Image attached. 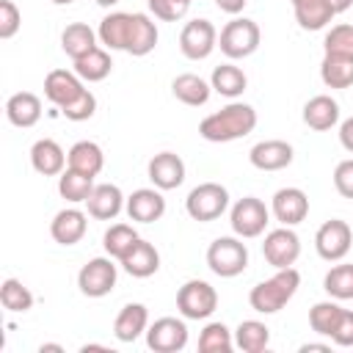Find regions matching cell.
<instances>
[{"instance_id":"obj_41","label":"cell","mask_w":353,"mask_h":353,"mask_svg":"<svg viewBox=\"0 0 353 353\" xmlns=\"http://www.w3.org/2000/svg\"><path fill=\"white\" fill-rule=\"evenodd\" d=\"M323 47L334 55H353V25H334L325 33Z\"/></svg>"},{"instance_id":"obj_40","label":"cell","mask_w":353,"mask_h":353,"mask_svg":"<svg viewBox=\"0 0 353 353\" xmlns=\"http://www.w3.org/2000/svg\"><path fill=\"white\" fill-rule=\"evenodd\" d=\"M0 301L8 312H30L33 309V292L19 279H6L0 287Z\"/></svg>"},{"instance_id":"obj_12","label":"cell","mask_w":353,"mask_h":353,"mask_svg":"<svg viewBox=\"0 0 353 353\" xmlns=\"http://www.w3.org/2000/svg\"><path fill=\"white\" fill-rule=\"evenodd\" d=\"M146 345L154 353H179L188 345V325L179 317H160L146 328Z\"/></svg>"},{"instance_id":"obj_51","label":"cell","mask_w":353,"mask_h":353,"mask_svg":"<svg viewBox=\"0 0 353 353\" xmlns=\"http://www.w3.org/2000/svg\"><path fill=\"white\" fill-rule=\"evenodd\" d=\"M94 3H97V6H102V8H110V6H116L119 0H94Z\"/></svg>"},{"instance_id":"obj_10","label":"cell","mask_w":353,"mask_h":353,"mask_svg":"<svg viewBox=\"0 0 353 353\" xmlns=\"http://www.w3.org/2000/svg\"><path fill=\"white\" fill-rule=\"evenodd\" d=\"M218 47V30L210 19H190L179 33V50L190 61H204Z\"/></svg>"},{"instance_id":"obj_11","label":"cell","mask_w":353,"mask_h":353,"mask_svg":"<svg viewBox=\"0 0 353 353\" xmlns=\"http://www.w3.org/2000/svg\"><path fill=\"white\" fill-rule=\"evenodd\" d=\"M262 254L268 259V265H273L276 270L281 268H292L301 256V237L292 232V226H281L265 234L262 243Z\"/></svg>"},{"instance_id":"obj_24","label":"cell","mask_w":353,"mask_h":353,"mask_svg":"<svg viewBox=\"0 0 353 353\" xmlns=\"http://www.w3.org/2000/svg\"><path fill=\"white\" fill-rule=\"evenodd\" d=\"M6 116H8V121L14 127L28 130L41 119V99L36 94H30V91H17L6 102Z\"/></svg>"},{"instance_id":"obj_33","label":"cell","mask_w":353,"mask_h":353,"mask_svg":"<svg viewBox=\"0 0 353 353\" xmlns=\"http://www.w3.org/2000/svg\"><path fill=\"white\" fill-rule=\"evenodd\" d=\"M110 69H113V61H110L108 50H102V47H94L91 52H85L83 58L74 61V72H77L80 80H85V83H99V80H105V77L110 74Z\"/></svg>"},{"instance_id":"obj_19","label":"cell","mask_w":353,"mask_h":353,"mask_svg":"<svg viewBox=\"0 0 353 353\" xmlns=\"http://www.w3.org/2000/svg\"><path fill=\"white\" fill-rule=\"evenodd\" d=\"M124 196L119 190V185H110V182H102V185H94L91 196L85 199V207H88V215L97 218V221H113L121 210H124Z\"/></svg>"},{"instance_id":"obj_39","label":"cell","mask_w":353,"mask_h":353,"mask_svg":"<svg viewBox=\"0 0 353 353\" xmlns=\"http://www.w3.org/2000/svg\"><path fill=\"white\" fill-rule=\"evenodd\" d=\"M234 347V336L223 323H207L199 334V350L201 353H229Z\"/></svg>"},{"instance_id":"obj_42","label":"cell","mask_w":353,"mask_h":353,"mask_svg":"<svg viewBox=\"0 0 353 353\" xmlns=\"http://www.w3.org/2000/svg\"><path fill=\"white\" fill-rule=\"evenodd\" d=\"M146 3H149V11L163 22H176L190 8V0H146Z\"/></svg>"},{"instance_id":"obj_25","label":"cell","mask_w":353,"mask_h":353,"mask_svg":"<svg viewBox=\"0 0 353 353\" xmlns=\"http://www.w3.org/2000/svg\"><path fill=\"white\" fill-rule=\"evenodd\" d=\"M339 121V105L334 97L328 94H317L312 97L306 105H303V124L317 130V132H325L331 130L334 124Z\"/></svg>"},{"instance_id":"obj_29","label":"cell","mask_w":353,"mask_h":353,"mask_svg":"<svg viewBox=\"0 0 353 353\" xmlns=\"http://www.w3.org/2000/svg\"><path fill=\"white\" fill-rule=\"evenodd\" d=\"M320 80L328 88H350L353 85V55L325 52L320 63Z\"/></svg>"},{"instance_id":"obj_37","label":"cell","mask_w":353,"mask_h":353,"mask_svg":"<svg viewBox=\"0 0 353 353\" xmlns=\"http://www.w3.org/2000/svg\"><path fill=\"white\" fill-rule=\"evenodd\" d=\"M339 317H342V306L334 303V301H320V303H314L309 309V325L320 336H331L336 323H339Z\"/></svg>"},{"instance_id":"obj_49","label":"cell","mask_w":353,"mask_h":353,"mask_svg":"<svg viewBox=\"0 0 353 353\" xmlns=\"http://www.w3.org/2000/svg\"><path fill=\"white\" fill-rule=\"evenodd\" d=\"M331 3V8L336 11V14H342V11H347L350 6H353V0H328Z\"/></svg>"},{"instance_id":"obj_23","label":"cell","mask_w":353,"mask_h":353,"mask_svg":"<svg viewBox=\"0 0 353 353\" xmlns=\"http://www.w3.org/2000/svg\"><path fill=\"white\" fill-rule=\"evenodd\" d=\"M149 328V312L143 303H127L113 320V334L119 342H135Z\"/></svg>"},{"instance_id":"obj_27","label":"cell","mask_w":353,"mask_h":353,"mask_svg":"<svg viewBox=\"0 0 353 353\" xmlns=\"http://www.w3.org/2000/svg\"><path fill=\"white\" fill-rule=\"evenodd\" d=\"M290 3H292L298 25L303 30H323L336 17V11L331 8L328 0H290Z\"/></svg>"},{"instance_id":"obj_1","label":"cell","mask_w":353,"mask_h":353,"mask_svg":"<svg viewBox=\"0 0 353 353\" xmlns=\"http://www.w3.org/2000/svg\"><path fill=\"white\" fill-rule=\"evenodd\" d=\"M256 127V110L245 102H229L218 113H210L199 124V135L210 143H229L237 138H245Z\"/></svg>"},{"instance_id":"obj_15","label":"cell","mask_w":353,"mask_h":353,"mask_svg":"<svg viewBox=\"0 0 353 353\" xmlns=\"http://www.w3.org/2000/svg\"><path fill=\"white\" fill-rule=\"evenodd\" d=\"M124 210H127L130 221L154 223L165 212V199H163L160 188H138V190H132V196H127Z\"/></svg>"},{"instance_id":"obj_16","label":"cell","mask_w":353,"mask_h":353,"mask_svg":"<svg viewBox=\"0 0 353 353\" xmlns=\"http://www.w3.org/2000/svg\"><path fill=\"white\" fill-rule=\"evenodd\" d=\"M146 174H149V179H152L154 188H160V190H174V188H179V185L185 182V163H182V157L174 154V152H160V154H154V157L149 160Z\"/></svg>"},{"instance_id":"obj_47","label":"cell","mask_w":353,"mask_h":353,"mask_svg":"<svg viewBox=\"0 0 353 353\" xmlns=\"http://www.w3.org/2000/svg\"><path fill=\"white\" fill-rule=\"evenodd\" d=\"M339 143L353 154V116L339 124Z\"/></svg>"},{"instance_id":"obj_20","label":"cell","mask_w":353,"mask_h":353,"mask_svg":"<svg viewBox=\"0 0 353 353\" xmlns=\"http://www.w3.org/2000/svg\"><path fill=\"white\" fill-rule=\"evenodd\" d=\"M85 229H88V218H85V212L77 210V207H66V210L55 212V218H52V223H50V234H52V240L61 243V245H74V243H80L83 234H85Z\"/></svg>"},{"instance_id":"obj_9","label":"cell","mask_w":353,"mask_h":353,"mask_svg":"<svg viewBox=\"0 0 353 353\" xmlns=\"http://www.w3.org/2000/svg\"><path fill=\"white\" fill-rule=\"evenodd\" d=\"M350 245H353V232H350L347 221H339V218L325 221L314 234V248H317L320 259H325V262L345 259Z\"/></svg>"},{"instance_id":"obj_18","label":"cell","mask_w":353,"mask_h":353,"mask_svg":"<svg viewBox=\"0 0 353 353\" xmlns=\"http://www.w3.org/2000/svg\"><path fill=\"white\" fill-rule=\"evenodd\" d=\"M66 152L61 149L58 141L52 138H39L33 146H30V165L33 171H39L41 176H61L63 168H66Z\"/></svg>"},{"instance_id":"obj_7","label":"cell","mask_w":353,"mask_h":353,"mask_svg":"<svg viewBox=\"0 0 353 353\" xmlns=\"http://www.w3.org/2000/svg\"><path fill=\"white\" fill-rule=\"evenodd\" d=\"M270 221V210L265 207L262 199L256 196H243L240 201H234L232 212H229V223H232V232L243 240H251V237H259L265 232Z\"/></svg>"},{"instance_id":"obj_22","label":"cell","mask_w":353,"mask_h":353,"mask_svg":"<svg viewBox=\"0 0 353 353\" xmlns=\"http://www.w3.org/2000/svg\"><path fill=\"white\" fill-rule=\"evenodd\" d=\"M119 262H121V268H124L130 276H135V279H149V276H154L157 268H160V254H157V248H154L149 240H138Z\"/></svg>"},{"instance_id":"obj_6","label":"cell","mask_w":353,"mask_h":353,"mask_svg":"<svg viewBox=\"0 0 353 353\" xmlns=\"http://www.w3.org/2000/svg\"><path fill=\"white\" fill-rule=\"evenodd\" d=\"M176 309L185 320H207L218 309V292L204 279H190L176 292Z\"/></svg>"},{"instance_id":"obj_28","label":"cell","mask_w":353,"mask_h":353,"mask_svg":"<svg viewBox=\"0 0 353 353\" xmlns=\"http://www.w3.org/2000/svg\"><path fill=\"white\" fill-rule=\"evenodd\" d=\"M66 160H69V168H74L80 174H88V176H97L102 171V165H105L102 146L94 143V141H77L66 152Z\"/></svg>"},{"instance_id":"obj_21","label":"cell","mask_w":353,"mask_h":353,"mask_svg":"<svg viewBox=\"0 0 353 353\" xmlns=\"http://www.w3.org/2000/svg\"><path fill=\"white\" fill-rule=\"evenodd\" d=\"M132 22H135V14H127V11H113L108 14L102 22H99V41L108 47V50H124L130 47V36H132Z\"/></svg>"},{"instance_id":"obj_45","label":"cell","mask_w":353,"mask_h":353,"mask_svg":"<svg viewBox=\"0 0 353 353\" xmlns=\"http://www.w3.org/2000/svg\"><path fill=\"white\" fill-rule=\"evenodd\" d=\"M334 188H336L339 196L353 199V157L350 160H342L334 168Z\"/></svg>"},{"instance_id":"obj_17","label":"cell","mask_w":353,"mask_h":353,"mask_svg":"<svg viewBox=\"0 0 353 353\" xmlns=\"http://www.w3.org/2000/svg\"><path fill=\"white\" fill-rule=\"evenodd\" d=\"M292 146L287 141H279V138H270V141H259L251 146L248 152V160L254 168L259 171H281L292 163Z\"/></svg>"},{"instance_id":"obj_46","label":"cell","mask_w":353,"mask_h":353,"mask_svg":"<svg viewBox=\"0 0 353 353\" xmlns=\"http://www.w3.org/2000/svg\"><path fill=\"white\" fill-rule=\"evenodd\" d=\"M331 342L339 347H353V312L350 309H342V317L331 334Z\"/></svg>"},{"instance_id":"obj_34","label":"cell","mask_w":353,"mask_h":353,"mask_svg":"<svg viewBox=\"0 0 353 353\" xmlns=\"http://www.w3.org/2000/svg\"><path fill=\"white\" fill-rule=\"evenodd\" d=\"M154 47H157V25H154L146 14H135L132 36H130L127 52L135 55V58H143V55H149Z\"/></svg>"},{"instance_id":"obj_50","label":"cell","mask_w":353,"mask_h":353,"mask_svg":"<svg viewBox=\"0 0 353 353\" xmlns=\"http://www.w3.org/2000/svg\"><path fill=\"white\" fill-rule=\"evenodd\" d=\"M309 350H331L328 345H323V342H309V345H301V353H309Z\"/></svg>"},{"instance_id":"obj_14","label":"cell","mask_w":353,"mask_h":353,"mask_svg":"<svg viewBox=\"0 0 353 353\" xmlns=\"http://www.w3.org/2000/svg\"><path fill=\"white\" fill-rule=\"evenodd\" d=\"M85 91L83 80L77 72H66V69H52L44 77V97L55 105V108H66L72 105L80 94Z\"/></svg>"},{"instance_id":"obj_26","label":"cell","mask_w":353,"mask_h":353,"mask_svg":"<svg viewBox=\"0 0 353 353\" xmlns=\"http://www.w3.org/2000/svg\"><path fill=\"white\" fill-rule=\"evenodd\" d=\"M171 94H174L182 105L201 108V105H207V99H210V94H212V85H210L204 77H199V74H193V72H185V74H176V77H174Z\"/></svg>"},{"instance_id":"obj_5","label":"cell","mask_w":353,"mask_h":353,"mask_svg":"<svg viewBox=\"0 0 353 353\" xmlns=\"http://www.w3.org/2000/svg\"><path fill=\"white\" fill-rule=\"evenodd\" d=\"M226 207H229V190L218 182H201L185 199L188 215L199 223H210V221L221 218L226 212Z\"/></svg>"},{"instance_id":"obj_52","label":"cell","mask_w":353,"mask_h":353,"mask_svg":"<svg viewBox=\"0 0 353 353\" xmlns=\"http://www.w3.org/2000/svg\"><path fill=\"white\" fill-rule=\"evenodd\" d=\"M44 350H61V345H41V353Z\"/></svg>"},{"instance_id":"obj_48","label":"cell","mask_w":353,"mask_h":353,"mask_svg":"<svg viewBox=\"0 0 353 353\" xmlns=\"http://www.w3.org/2000/svg\"><path fill=\"white\" fill-rule=\"evenodd\" d=\"M245 3H248V0H215V6H218L223 14H232V17L240 14V11L245 8Z\"/></svg>"},{"instance_id":"obj_38","label":"cell","mask_w":353,"mask_h":353,"mask_svg":"<svg viewBox=\"0 0 353 353\" xmlns=\"http://www.w3.org/2000/svg\"><path fill=\"white\" fill-rule=\"evenodd\" d=\"M323 290L334 301H350L353 298V265H334L323 279Z\"/></svg>"},{"instance_id":"obj_32","label":"cell","mask_w":353,"mask_h":353,"mask_svg":"<svg viewBox=\"0 0 353 353\" xmlns=\"http://www.w3.org/2000/svg\"><path fill=\"white\" fill-rule=\"evenodd\" d=\"M270 342V328L259 320H243L234 328V347H240L243 353H262Z\"/></svg>"},{"instance_id":"obj_30","label":"cell","mask_w":353,"mask_h":353,"mask_svg":"<svg viewBox=\"0 0 353 353\" xmlns=\"http://www.w3.org/2000/svg\"><path fill=\"white\" fill-rule=\"evenodd\" d=\"M97 33L85 25V22H72V25H66L63 28V33H61V50L72 58V61H77V58H83L85 52H91L94 47H97Z\"/></svg>"},{"instance_id":"obj_53","label":"cell","mask_w":353,"mask_h":353,"mask_svg":"<svg viewBox=\"0 0 353 353\" xmlns=\"http://www.w3.org/2000/svg\"><path fill=\"white\" fill-rule=\"evenodd\" d=\"M50 3H55V6H69V3H74V0H50Z\"/></svg>"},{"instance_id":"obj_31","label":"cell","mask_w":353,"mask_h":353,"mask_svg":"<svg viewBox=\"0 0 353 353\" xmlns=\"http://www.w3.org/2000/svg\"><path fill=\"white\" fill-rule=\"evenodd\" d=\"M210 85H212V91H218L221 97L237 99V97L245 91L248 77H245V72H243L240 66H234V63H221V66L212 69Z\"/></svg>"},{"instance_id":"obj_4","label":"cell","mask_w":353,"mask_h":353,"mask_svg":"<svg viewBox=\"0 0 353 353\" xmlns=\"http://www.w3.org/2000/svg\"><path fill=\"white\" fill-rule=\"evenodd\" d=\"M207 268L221 279H234L248 268V248L240 237H218L207 248Z\"/></svg>"},{"instance_id":"obj_8","label":"cell","mask_w":353,"mask_h":353,"mask_svg":"<svg viewBox=\"0 0 353 353\" xmlns=\"http://www.w3.org/2000/svg\"><path fill=\"white\" fill-rule=\"evenodd\" d=\"M116 276H119V270L113 265V256H94L80 268L77 287L88 298H105L116 287Z\"/></svg>"},{"instance_id":"obj_43","label":"cell","mask_w":353,"mask_h":353,"mask_svg":"<svg viewBox=\"0 0 353 353\" xmlns=\"http://www.w3.org/2000/svg\"><path fill=\"white\" fill-rule=\"evenodd\" d=\"M94 110H97V97L85 88L72 105H66V108H61V113L69 119V121H85V119H91L94 116Z\"/></svg>"},{"instance_id":"obj_44","label":"cell","mask_w":353,"mask_h":353,"mask_svg":"<svg viewBox=\"0 0 353 353\" xmlns=\"http://www.w3.org/2000/svg\"><path fill=\"white\" fill-rule=\"evenodd\" d=\"M22 25V14L11 0H0V39H11L17 36Z\"/></svg>"},{"instance_id":"obj_13","label":"cell","mask_w":353,"mask_h":353,"mask_svg":"<svg viewBox=\"0 0 353 353\" xmlns=\"http://www.w3.org/2000/svg\"><path fill=\"white\" fill-rule=\"evenodd\" d=\"M270 212L281 226H298L309 215V196L301 188H279L273 193Z\"/></svg>"},{"instance_id":"obj_35","label":"cell","mask_w":353,"mask_h":353,"mask_svg":"<svg viewBox=\"0 0 353 353\" xmlns=\"http://www.w3.org/2000/svg\"><path fill=\"white\" fill-rule=\"evenodd\" d=\"M91 190H94V176H88V174H80V171H74V168H63V174L58 176V193L66 199V201H72V204H80V201H85L88 196H91Z\"/></svg>"},{"instance_id":"obj_2","label":"cell","mask_w":353,"mask_h":353,"mask_svg":"<svg viewBox=\"0 0 353 353\" xmlns=\"http://www.w3.org/2000/svg\"><path fill=\"white\" fill-rule=\"evenodd\" d=\"M298 287H301V273L295 268H281L270 279H265L256 287H251L248 303L259 314H276L279 309H284L292 301Z\"/></svg>"},{"instance_id":"obj_3","label":"cell","mask_w":353,"mask_h":353,"mask_svg":"<svg viewBox=\"0 0 353 353\" xmlns=\"http://www.w3.org/2000/svg\"><path fill=\"white\" fill-rule=\"evenodd\" d=\"M259 41H262V33H259V25L254 19H245V17H234L232 22H226L221 28V36H218V47L226 58L232 61H240V58H248L259 50Z\"/></svg>"},{"instance_id":"obj_36","label":"cell","mask_w":353,"mask_h":353,"mask_svg":"<svg viewBox=\"0 0 353 353\" xmlns=\"http://www.w3.org/2000/svg\"><path fill=\"white\" fill-rule=\"evenodd\" d=\"M141 237H138V232L130 226V223H113L108 232H105V237H102V245H105V251H108V256H113V259H121L135 243H138Z\"/></svg>"}]
</instances>
